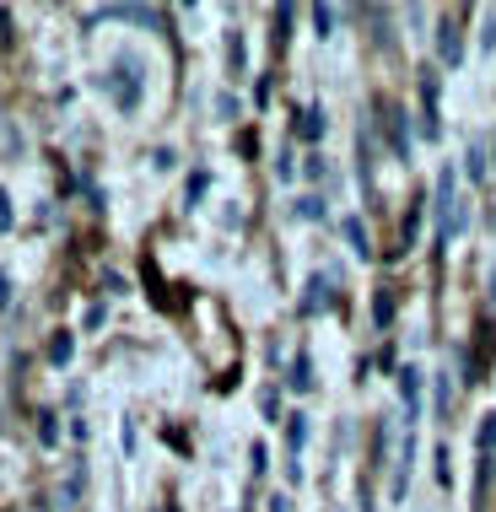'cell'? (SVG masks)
I'll return each mask as SVG.
<instances>
[{
	"mask_svg": "<svg viewBox=\"0 0 496 512\" xmlns=\"http://www.w3.org/2000/svg\"><path fill=\"white\" fill-rule=\"evenodd\" d=\"M464 232V200H459V178H453V168L437 173V238L453 243Z\"/></svg>",
	"mask_w": 496,
	"mask_h": 512,
	"instance_id": "6da1fadb",
	"label": "cell"
},
{
	"mask_svg": "<svg viewBox=\"0 0 496 512\" xmlns=\"http://www.w3.org/2000/svg\"><path fill=\"white\" fill-rule=\"evenodd\" d=\"M135 103H141V81H135V65L124 60L119 65V108H135Z\"/></svg>",
	"mask_w": 496,
	"mask_h": 512,
	"instance_id": "7a4b0ae2",
	"label": "cell"
},
{
	"mask_svg": "<svg viewBox=\"0 0 496 512\" xmlns=\"http://www.w3.org/2000/svg\"><path fill=\"white\" fill-rule=\"evenodd\" d=\"M464 173H470V178H475V184H480V178H486V173H491V157H486V141H470V151H464Z\"/></svg>",
	"mask_w": 496,
	"mask_h": 512,
	"instance_id": "3957f363",
	"label": "cell"
},
{
	"mask_svg": "<svg viewBox=\"0 0 496 512\" xmlns=\"http://www.w3.org/2000/svg\"><path fill=\"white\" fill-rule=\"evenodd\" d=\"M410 459H416V442L405 437V448H399V464H394V502L405 496V486H410Z\"/></svg>",
	"mask_w": 496,
	"mask_h": 512,
	"instance_id": "277c9868",
	"label": "cell"
},
{
	"mask_svg": "<svg viewBox=\"0 0 496 512\" xmlns=\"http://www.w3.org/2000/svg\"><path fill=\"white\" fill-rule=\"evenodd\" d=\"M329 308V281L324 275H313L308 281V302H302V313H324Z\"/></svg>",
	"mask_w": 496,
	"mask_h": 512,
	"instance_id": "5b68a950",
	"label": "cell"
},
{
	"mask_svg": "<svg viewBox=\"0 0 496 512\" xmlns=\"http://www.w3.org/2000/svg\"><path fill=\"white\" fill-rule=\"evenodd\" d=\"M399 394H405V410L416 415V399H421V372H416V367L399 372Z\"/></svg>",
	"mask_w": 496,
	"mask_h": 512,
	"instance_id": "8992f818",
	"label": "cell"
},
{
	"mask_svg": "<svg viewBox=\"0 0 496 512\" xmlns=\"http://www.w3.org/2000/svg\"><path fill=\"white\" fill-rule=\"evenodd\" d=\"M71 351H76V340H71V329H60V335H54V340H49V362H54V367H65V362H71Z\"/></svg>",
	"mask_w": 496,
	"mask_h": 512,
	"instance_id": "52a82bcc",
	"label": "cell"
},
{
	"mask_svg": "<svg viewBox=\"0 0 496 512\" xmlns=\"http://www.w3.org/2000/svg\"><path fill=\"white\" fill-rule=\"evenodd\" d=\"M346 238H351V248H356V254H372V243H367V221L362 216H346Z\"/></svg>",
	"mask_w": 496,
	"mask_h": 512,
	"instance_id": "ba28073f",
	"label": "cell"
},
{
	"mask_svg": "<svg viewBox=\"0 0 496 512\" xmlns=\"http://www.w3.org/2000/svg\"><path fill=\"white\" fill-rule=\"evenodd\" d=\"M437 44H443V60H459V27H453V17H443V33H437Z\"/></svg>",
	"mask_w": 496,
	"mask_h": 512,
	"instance_id": "9c48e42d",
	"label": "cell"
},
{
	"mask_svg": "<svg viewBox=\"0 0 496 512\" xmlns=\"http://www.w3.org/2000/svg\"><path fill=\"white\" fill-rule=\"evenodd\" d=\"M480 54H496V11L480 17Z\"/></svg>",
	"mask_w": 496,
	"mask_h": 512,
	"instance_id": "30bf717a",
	"label": "cell"
},
{
	"mask_svg": "<svg viewBox=\"0 0 496 512\" xmlns=\"http://www.w3.org/2000/svg\"><path fill=\"white\" fill-rule=\"evenodd\" d=\"M297 130L308 135V141H319V135H324V114H319V108H308V114L297 119Z\"/></svg>",
	"mask_w": 496,
	"mask_h": 512,
	"instance_id": "8fae6325",
	"label": "cell"
},
{
	"mask_svg": "<svg viewBox=\"0 0 496 512\" xmlns=\"http://www.w3.org/2000/svg\"><path fill=\"white\" fill-rule=\"evenodd\" d=\"M286 442H292V453H302V442H308V415H292V426H286Z\"/></svg>",
	"mask_w": 496,
	"mask_h": 512,
	"instance_id": "7c38bea8",
	"label": "cell"
},
{
	"mask_svg": "<svg viewBox=\"0 0 496 512\" xmlns=\"http://www.w3.org/2000/svg\"><path fill=\"white\" fill-rule=\"evenodd\" d=\"M286 383H292V389H308V383H313V362H308V356H297V362H292V378H286Z\"/></svg>",
	"mask_w": 496,
	"mask_h": 512,
	"instance_id": "4fadbf2b",
	"label": "cell"
},
{
	"mask_svg": "<svg viewBox=\"0 0 496 512\" xmlns=\"http://www.w3.org/2000/svg\"><path fill=\"white\" fill-rule=\"evenodd\" d=\"M313 27H319V38L335 33V6H313Z\"/></svg>",
	"mask_w": 496,
	"mask_h": 512,
	"instance_id": "5bb4252c",
	"label": "cell"
},
{
	"mask_svg": "<svg viewBox=\"0 0 496 512\" xmlns=\"http://www.w3.org/2000/svg\"><path fill=\"white\" fill-rule=\"evenodd\" d=\"M480 448H486V459H491V448H496V410L480 415Z\"/></svg>",
	"mask_w": 496,
	"mask_h": 512,
	"instance_id": "9a60e30c",
	"label": "cell"
},
{
	"mask_svg": "<svg viewBox=\"0 0 496 512\" xmlns=\"http://www.w3.org/2000/svg\"><path fill=\"white\" fill-rule=\"evenodd\" d=\"M297 216H302V221H319V216H324V200H319V195H302V200H297Z\"/></svg>",
	"mask_w": 496,
	"mask_h": 512,
	"instance_id": "2e32d148",
	"label": "cell"
},
{
	"mask_svg": "<svg viewBox=\"0 0 496 512\" xmlns=\"http://www.w3.org/2000/svg\"><path fill=\"white\" fill-rule=\"evenodd\" d=\"M38 442H49V448L60 442V426H54V415H44V426H38Z\"/></svg>",
	"mask_w": 496,
	"mask_h": 512,
	"instance_id": "e0dca14e",
	"label": "cell"
},
{
	"mask_svg": "<svg viewBox=\"0 0 496 512\" xmlns=\"http://www.w3.org/2000/svg\"><path fill=\"white\" fill-rule=\"evenodd\" d=\"M11 221H17V216H11V195H6V189H0V232H6Z\"/></svg>",
	"mask_w": 496,
	"mask_h": 512,
	"instance_id": "ac0fdd59",
	"label": "cell"
},
{
	"mask_svg": "<svg viewBox=\"0 0 496 512\" xmlns=\"http://www.w3.org/2000/svg\"><path fill=\"white\" fill-rule=\"evenodd\" d=\"M6 302H11V281L0 275V308H6Z\"/></svg>",
	"mask_w": 496,
	"mask_h": 512,
	"instance_id": "d6986e66",
	"label": "cell"
},
{
	"mask_svg": "<svg viewBox=\"0 0 496 512\" xmlns=\"http://www.w3.org/2000/svg\"><path fill=\"white\" fill-rule=\"evenodd\" d=\"M270 512H292V502H286V496H275V502H270Z\"/></svg>",
	"mask_w": 496,
	"mask_h": 512,
	"instance_id": "ffe728a7",
	"label": "cell"
},
{
	"mask_svg": "<svg viewBox=\"0 0 496 512\" xmlns=\"http://www.w3.org/2000/svg\"><path fill=\"white\" fill-rule=\"evenodd\" d=\"M6 27H11V17H6V11H0V38H6Z\"/></svg>",
	"mask_w": 496,
	"mask_h": 512,
	"instance_id": "44dd1931",
	"label": "cell"
},
{
	"mask_svg": "<svg viewBox=\"0 0 496 512\" xmlns=\"http://www.w3.org/2000/svg\"><path fill=\"white\" fill-rule=\"evenodd\" d=\"M491 173H496V146H491Z\"/></svg>",
	"mask_w": 496,
	"mask_h": 512,
	"instance_id": "7402d4cb",
	"label": "cell"
}]
</instances>
